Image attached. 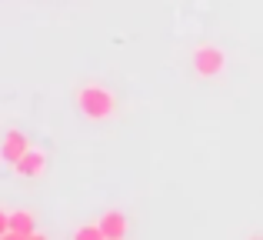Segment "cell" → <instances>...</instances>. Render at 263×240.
Segmentation results:
<instances>
[{"label": "cell", "instance_id": "6da1fadb", "mask_svg": "<svg viewBox=\"0 0 263 240\" xmlns=\"http://www.w3.org/2000/svg\"><path fill=\"white\" fill-rule=\"evenodd\" d=\"M73 104H77V110L93 123H103V120L117 117V94L103 84H84L73 94Z\"/></svg>", "mask_w": 263, "mask_h": 240}, {"label": "cell", "instance_id": "7a4b0ae2", "mask_svg": "<svg viewBox=\"0 0 263 240\" xmlns=\"http://www.w3.org/2000/svg\"><path fill=\"white\" fill-rule=\"evenodd\" d=\"M190 60H193V73L203 77V80H213L227 70V53H223V47H217V44H200Z\"/></svg>", "mask_w": 263, "mask_h": 240}, {"label": "cell", "instance_id": "3957f363", "mask_svg": "<svg viewBox=\"0 0 263 240\" xmlns=\"http://www.w3.org/2000/svg\"><path fill=\"white\" fill-rule=\"evenodd\" d=\"M10 237L13 240H44V234L37 230V214L27 207L10 210Z\"/></svg>", "mask_w": 263, "mask_h": 240}, {"label": "cell", "instance_id": "277c9868", "mask_svg": "<svg viewBox=\"0 0 263 240\" xmlns=\"http://www.w3.org/2000/svg\"><path fill=\"white\" fill-rule=\"evenodd\" d=\"M27 150H30V137H27L24 130H7L4 140H0V160H4L7 167H13Z\"/></svg>", "mask_w": 263, "mask_h": 240}, {"label": "cell", "instance_id": "5b68a950", "mask_svg": "<svg viewBox=\"0 0 263 240\" xmlns=\"http://www.w3.org/2000/svg\"><path fill=\"white\" fill-rule=\"evenodd\" d=\"M44 170H47V154L40 147H30L13 163V174H17L20 180H37V177H44Z\"/></svg>", "mask_w": 263, "mask_h": 240}, {"label": "cell", "instance_id": "8992f818", "mask_svg": "<svg viewBox=\"0 0 263 240\" xmlns=\"http://www.w3.org/2000/svg\"><path fill=\"white\" fill-rule=\"evenodd\" d=\"M100 230H103V240H123V237H127V230H130L127 214L117 210V207L103 210V214H100Z\"/></svg>", "mask_w": 263, "mask_h": 240}, {"label": "cell", "instance_id": "52a82bcc", "mask_svg": "<svg viewBox=\"0 0 263 240\" xmlns=\"http://www.w3.org/2000/svg\"><path fill=\"white\" fill-rule=\"evenodd\" d=\"M73 240H103L100 224H87V227H77V230H73Z\"/></svg>", "mask_w": 263, "mask_h": 240}, {"label": "cell", "instance_id": "ba28073f", "mask_svg": "<svg viewBox=\"0 0 263 240\" xmlns=\"http://www.w3.org/2000/svg\"><path fill=\"white\" fill-rule=\"evenodd\" d=\"M4 237H10V210L0 207V240Z\"/></svg>", "mask_w": 263, "mask_h": 240}]
</instances>
